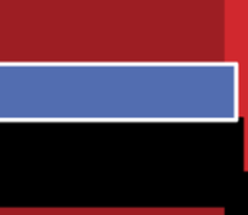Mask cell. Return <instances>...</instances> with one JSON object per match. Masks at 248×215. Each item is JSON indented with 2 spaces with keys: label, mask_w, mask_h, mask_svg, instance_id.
Segmentation results:
<instances>
[]
</instances>
